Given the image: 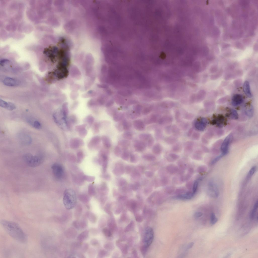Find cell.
I'll list each match as a JSON object with an SVG mask.
<instances>
[{
    "label": "cell",
    "mask_w": 258,
    "mask_h": 258,
    "mask_svg": "<svg viewBox=\"0 0 258 258\" xmlns=\"http://www.w3.org/2000/svg\"><path fill=\"white\" fill-rule=\"evenodd\" d=\"M0 223L4 230L12 238L21 243L27 242V236L18 224L5 220H1Z\"/></svg>",
    "instance_id": "1"
},
{
    "label": "cell",
    "mask_w": 258,
    "mask_h": 258,
    "mask_svg": "<svg viewBox=\"0 0 258 258\" xmlns=\"http://www.w3.org/2000/svg\"><path fill=\"white\" fill-rule=\"evenodd\" d=\"M77 202L76 193L71 189H67L63 194V202L64 207L67 209H73L76 206Z\"/></svg>",
    "instance_id": "2"
},
{
    "label": "cell",
    "mask_w": 258,
    "mask_h": 258,
    "mask_svg": "<svg viewBox=\"0 0 258 258\" xmlns=\"http://www.w3.org/2000/svg\"><path fill=\"white\" fill-rule=\"evenodd\" d=\"M23 159L25 163L29 167H35L40 165L43 162L42 157L39 156H34L29 153L26 154L23 156Z\"/></svg>",
    "instance_id": "3"
},
{
    "label": "cell",
    "mask_w": 258,
    "mask_h": 258,
    "mask_svg": "<svg viewBox=\"0 0 258 258\" xmlns=\"http://www.w3.org/2000/svg\"><path fill=\"white\" fill-rule=\"evenodd\" d=\"M154 234L153 230L150 227H148L146 228L144 233V244L146 248L150 246L153 240Z\"/></svg>",
    "instance_id": "4"
},
{
    "label": "cell",
    "mask_w": 258,
    "mask_h": 258,
    "mask_svg": "<svg viewBox=\"0 0 258 258\" xmlns=\"http://www.w3.org/2000/svg\"><path fill=\"white\" fill-rule=\"evenodd\" d=\"M51 168L54 176L56 178L60 180L63 178L64 172L63 167L61 165L58 163H55L52 165Z\"/></svg>",
    "instance_id": "5"
},
{
    "label": "cell",
    "mask_w": 258,
    "mask_h": 258,
    "mask_svg": "<svg viewBox=\"0 0 258 258\" xmlns=\"http://www.w3.org/2000/svg\"><path fill=\"white\" fill-rule=\"evenodd\" d=\"M208 191L210 196L212 198H217L219 196V192L217 186L213 180L210 181L209 183Z\"/></svg>",
    "instance_id": "6"
},
{
    "label": "cell",
    "mask_w": 258,
    "mask_h": 258,
    "mask_svg": "<svg viewBox=\"0 0 258 258\" xmlns=\"http://www.w3.org/2000/svg\"><path fill=\"white\" fill-rule=\"evenodd\" d=\"M232 135L230 134L224 139L221 147V155L223 157L228 154L230 143L232 139Z\"/></svg>",
    "instance_id": "7"
},
{
    "label": "cell",
    "mask_w": 258,
    "mask_h": 258,
    "mask_svg": "<svg viewBox=\"0 0 258 258\" xmlns=\"http://www.w3.org/2000/svg\"><path fill=\"white\" fill-rule=\"evenodd\" d=\"M113 172L117 176L123 174L125 172V167L123 165L120 163H117L113 170Z\"/></svg>",
    "instance_id": "8"
},
{
    "label": "cell",
    "mask_w": 258,
    "mask_h": 258,
    "mask_svg": "<svg viewBox=\"0 0 258 258\" xmlns=\"http://www.w3.org/2000/svg\"><path fill=\"white\" fill-rule=\"evenodd\" d=\"M3 84L5 86H15L19 85V81L15 79L6 77L3 81Z\"/></svg>",
    "instance_id": "9"
},
{
    "label": "cell",
    "mask_w": 258,
    "mask_h": 258,
    "mask_svg": "<svg viewBox=\"0 0 258 258\" xmlns=\"http://www.w3.org/2000/svg\"><path fill=\"white\" fill-rule=\"evenodd\" d=\"M134 146L136 151L141 152L145 150L146 147V145L143 141H136L134 143Z\"/></svg>",
    "instance_id": "10"
},
{
    "label": "cell",
    "mask_w": 258,
    "mask_h": 258,
    "mask_svg": "<svg viewBox=\"0 0 258 258\" xmlns=\"http://www.w3.org/2000/svg\"><path fill=\"white\" fill-rule=\"evenodd\" d=\"M0 106L10 111H12L16 108L14 104L10 102H7L1 99H0Z\"/></svg>",
    "instance_id": "11"
},
{
    "label": "cell",
    "mask_w": 258,
    "mask_h": 258,
    "mask_svg": "<svg viewBox=\"0 0 258 258\" xmlns=\"http://www.w3.org/2000/svg\"><path fill=\"white\" fill-rule=\"evenodd\" d=\"M19 138L21 143L25 145H29L32 142L31 137L28 135L25 134L19 135Z\"/></svg>",
    "instance_id": "12"
},
{
    "label": "cell",
    "mask_w": 258,
    "mask_h": 258,
    "mask_svg": "<svg viewBox=\"0 0 258 258\" xmlns=\"http://www.w3.org/2000/svg\"><path fill=\"white\" fill-rule=\"evenodd\" d=\"M243 101L242 96L239 94L234 95L232 100V104L234 106H237L241 104Z\"/></svg>",
    "instance_id": "13"
},
{
    "label": "cell",
    "mask_w": 258,
    "mask_h": 258,
    "mask_svg": "<svg viewBox=\"0 0 258 258\" xmlns=\"http://www.w3.org/2000/svg\"><path fill=\"white\" fill-rule=\"evenodd\" d=\"M133 125L135 129L139 131H143L145 129V126L143 122L141 120H136L133 122Z\"/></svg>",
    "instance_id": "14"
},
{
    "label": "cell",
    "mask_w": 258,
    "mask_h": 258,
    "mask_svg": "<svg viewBox=\"0 0 258 258\" xmlns=\"http://www.w3.org/2000/svg\"><path fill=\"white\" fill-rule=\"evenodd\" d=\"M243 90L245 93L249 98L252 97V94L250 90V84L248 81H246L244 83L243 86Z\"/></svg>",
    "instance_id": "15"
},
{
    "label": "cell",
    "mask_w": 258,
    "mask_h": 258,
    "mask_svg": "<svg viewBox=\"0 0 258 258\" xmlns=\"http://www.w3.org/2000/svg\"><path fill=\"white\" fill-rule=\"evenodd\" d=\"M207 121L205 118H202L200 121L197 122L196 124L197 127L200 130H204L207 126Z\"/></svg>",
    "instance_id": "16"
},
{
    "label": "cell",
    "mask_w": 258,
    "mask_h": 258,
    "mask_svg": "<svg viewBox=\"0 0 258 258\" xmlns=\"http://www.w3.org/2000/svg\"><path fill=\"white\" fill-rule=\"evenodd\" d=\"M82 143L81 140L77 138H73L70 141V146L73 148H76L79 147Z\"/></svg>",
    "instance_id": "17"
},
{
    "label": "cell",
    "mask_w": 258,
    "mask_h": 258,
    "mask_svg": "<svg viewBox=\"0 0 258 258\" xmlns=\"http://www.w3.org/2000/svg\"><path fill=\"white\" fill-rule=\"evenodd\" d=\"M101 139L103 145L105 147L107 148H110L111 147V142L109 137L106 136H104L102 137Z\"/></svg>",
    "instance_id": "18"
},
{
    "label": "cell",
    "mask_w": 258,
    "mask_h": 258,
    "mask_svg": "<svg viewBox=\"0 0 258 258\" xmlns=\"http://www.w3.org/2000/svg\"><path fill=\"white\" fill-rule=\"evenodd\" d=\"M118 144L119 146L124 150H126L130 145V142L127 140L124 139L119 141Z\"/></svg>",
    "instance_id": "19"
},
{
    "label": "cell",
    "mask_w": 258,
    "mask_h": 258,
    "mask_svg": "<svg viewBox=\"0 0 258 258\" xmlns=\"http://www.w3.org/2000/svg\"><path fill=\"white\" fill-rule=\"evenodd\" d=\"M124 117L123 113L121 112H116L113 115V120L116 122H118L123 120Z\"/></svg>",
    "instance_id": "20"
},
{
    "label": "cell",
    "mask_w": 258,
    "mask_h": 258,
    "mask_svg": "<svg viewBox=\"0 0 258 258\" xmlns=\"http://www.w3.org/2000/svg\"><path fill=\"white\" fill-rule=\"evenodd\" d=\"M121 125L122 129L124 131H128L131 127L130 123L129 121L126 120H124L122 121Z\"/></svg>",
    "instance_id": "21"
},
{
    "label": "cell",
    "mask_w": 258,
    "mask_h": 258,
    "mask_svg": "<svg viewBox=\"0 0 258 258\" xmlns=\"http://www.w3.org/2000/svg\"><path fill=\"white\" fill-rule=\"evenodd\" d=\"M167 169L169 173L172 174L176 173L178 170V167L174 165L168 166L167 167Z\"/></svg>",
    "instance_id": "22"
},
{
    "label": "cell",
    "mask_w": 258,
    "mask_h": 258,
    "mask_svg": "<svg viewBox=\"0 0 258 258\" xmlns=\"http://www.w3.org/2000/svg\"><path fill=\"white\" fill-rule=\"evenodd\" d=\"M141 176V174L136 171L134 169L131 175V179L133 181L137 182V181L139 180Z\"/></svg>",
    "instance_id": "23"
},
{
    "label": "cell",
    "mask_w": 258,
    "mask_h": 258,
    "mask_svg": "<svg viewBox=\"0 0 258 258\" xmlns=\"http://www.w3.org/2000/svg\"><path fill=\"white\" fill-rule=\"evenodd\" d=\"M101 141L100 138L98 137H94L92 139L89 143V146H97Z\"/></svg>",
    "instance_id": "24"
},
{
    "label": "cell",
    "mask_w": 258,
    "mask_h": 258,
    "mask_svg": "<svg viewBox=\"0 0 258 258\" xmlns=\"http://www.w3.org/2000/svg\"><path fill=\"white\" fill-rule=\"evenodd\" d=\"M116 185L117 186L121 187L125 185L126 181L125 179L123 178H119L116 179Z\"/></svg>",
    "instance_id": "25"
},
{
    "label": "cell",
    "mask_w": 258,
    "mask_h": 258,
    "mask_svg": "<svg viewBox=\"0 0 258 258\" xmlns=\"http://www.w3.org/2000/svg\"><path fill=\"white\" fill-rule=\"evenodd\" d=\"M139 138L141 141L144 142L148 141L151 137V135L147 133H143L139 136Z\"/></svg>",
    "instance_id": "26"
},
{
    "label": "cell",
    "mask_w": 258,
    "mask_h": 258,
    "mask_svg": "<svg viewBox=\"0 0 258 258\" xmlns=\"http://www.w3.org/2000/svg\"><path fill=\"white\" fill-rule=\"evenodd\" d=\"M89 232L86 230L82 233L78 237V239L81 241H84L87 237L89 234Z\"/></svg>",
    "instance_id": "27"
},
{
    "label": "cell",
    "mask_w": 258,
    "mask_h": 258,
    "mask_svg": "<svg viewBox=\"0 0 258 258\" xmlns=\"http://www.w3.org/2000/svg\"><path fill=\"white\" fill-rule=\"evenodd\" d=\"M142 158L146 160L150 161H154L156 160L155 156L150 154L144 155L142 156Z\"/></svg>",
    "instance_id": "28"
},
{
    "label": "cell",
    "mask_w": 258,
    "mask_h": 258,
    "mask_svg": "<svg viewBox=\"0 0 258 258\" xmlns=\"http://www.w3.org/2000/svg\"><path fill=\"white\" fill-rule=\"evenodd\" d=\"M133 111L136 114L138 117H139L141 115L142 111V107L140 105H137L134 107Z\"/></svg>",
    "instance_id": "29"
},
{
    "label": "cell",
    "mask_w": 258,
    "mask_h": 258,
    "mask_svg": "<svg viewBox=\"0 0 258 258\" xmlns=\"http://www.w3.org/2000/svg\"><path fill=\"white\" fill-rule=\"evenodd\" d=\"M258 201H257L255 203L254 206H253V209L251 213V218L252 220L255 217L256 212L258 208Z\"/></svg>",
    "instance_id": "30"
},
{
    "label": "cell",
    "mask_w": 258,
    "mask_h": 258,
    "mask_svg": "<svg viewBox=\"0 0 258 258\" xmlns=\"http://www.w3.org/2000/svg\"><path fill=\"white\" fill-rule=\"evenodd\" d=\"M129 157L130 155L129 151L126 149L124 150L121 155L122 159L124 160L128 161L129 159Z\"/></svg>",
    "instance_id": "31"
},
{
    "label": "cell",
    "mask_w": 258,
    "mask_h": 258,
    "mask_svg": "<svg viewBox=\"0 0 258 258\" xmlns=\"http://www.w3.org/2000/svg\"><path fill=\"white\" fill-rule=\"evenodd\" d=\"M141 186V185L140 183L137 182L130 185V188L133 191H136Z\"/></svg>",
    "instance_id": "32"
},
{
    "label": "cell",
    "mask_w": 258,
    "mask_h": 258,
    "mask_svg": "<svg viewBox=\"0 0 258 258\" xmlns=\"http://www.w3.org/2000/svg\"><path fill=\"white\" fill-rule=\"evenodd\" d=\"M127 116L131 119H134L137 118V116L133 111H130L127 113Z\"/></svg>",
    "instance_id": "33"
},
{
    "label": "cell",
    "mask_w": 258,
    "mask_h": 258,
    "mask_svg": "<svg viewBox=\"0 0 258 258\" xmlns=\"http://www.w3.org/2000/svg\"><path fill=\"white\" fill-rule=\"evenodd\" d=\"M257 167L256 166H254L252 167L249 171L247 176L248 180L250 179L254 174L256 171Z\"/></svg>",
    "instance_id": "34"
},
{
    "label": "cell",
    "mask_w": 258,
    "mask_h": 258,
    "mask_svg": "<svg viewBox=\"0 0 258 258\" xmlns=\"http://www.w3.org/2000/svg\"><path fill=\"white\" fill-rule=\"evenodd\" d=\"M231 118L233 119H237L238 118V114L236 110L233 109L231 110Z\"/></svg>",
    "instance_id": "35"
},
{
    "label": "cell",
    "mask_w": 258,
    "mask_h": 258,
    "mask_svg": "<svg viewBox=\"0 0 258 258\" xmlns=\"http://www.w3.org/2000/svg\"><path fill=\"white\" fill-rule=\"evenodd\" d=\"M211 225H213L216 223L218 220L215 216V213H212L211 215Z\"/></svg>",
    "instance_id": "36"
},
{
    "label": "cell",
    "mask_w": 258,
    "mask_h": 258,
    "mask_svg": "<svg viewBox=\"0 0 258 258\" xmlns=\"http://www.w3.org/2000/svg\"><path fill=\"white\" fill-rule=\"evenodd\" d=\"M114 152L115 154L117 157H119L121 155V148L119 146H117L115 148Z\"/></svg>",
    "instance_id": "37"
},
{
    "label": "cell",
    "mask_w": 258,
    "mask_h": 258,
    "mask_svg": "<svg viewBox=\"0 0 258 258\" xmlns=\"http://www.w3.org/2000/svg\"><path fill=\"white\" fill-rule=\"evenodd\" d=\"M123 137L126 140H130L132 138L133 135L130 132H127L123 134Z\"/></svg>",
    "instance_id": "38"
},
{
    "label": "cell",
    "mask_w": 258,
    "mask_h": 258,
    "mask_svg": "<svg viewBox=\"0 0 258 258\" xmlns=\"http://www.w3.org/2000/svg\"><path fill=\"white\" fill-rule=\"evenodd\" d=\"M134 169L141 174H143L145 172V168L141 166H137L136 168H134Z\"/></svg>",
    "instance_id": "39"
},
{
    "label": "cell",
    "mask_w": 258,
    "mask_h": 258,
    "mask_svg": "<svg viewBox=\"0 0 258 258\" xmlns=\"http://www.w3.org/2000/svg\"><path fill=\"white\" fill-rule=\"evenodd\" d=\"M33 125L34 127L36 129H40L42 127V126L40 122L38 121H35L33 122Z\"/></svg>",
    "instance_id": "40"
},
{
    "label": "cell",
    "mask_w": 258,
    "mask_h": 258,
    "mask_svg": "<svg viewBox=\"0 0 258 258\" xmlns=\"http://www.w3.org/2000/svg\"><path fill=\"white\" fill-rule=\"evenodd\" d=\"M152 109V108L151 107H148L144 108L142 111V115H148Z\"/></svg>",
    "instance_id": "41"
},
{
    "label": "cell",
    "mask_w": 258,
    "mask_h": 258,
    "mask_svg": "<svg viewBox=\"0 0 258 258\" xmlns=\"http://www.w3.org/2000/svg\"><path fill=\"white\" fill-rule=\"evenodd\" d=\"M133 169L132 167L129 165H127L125 167V172L127 174H129L132 172L133 171Z\"/></svg>",
    "instance_id": "42"
},
{
    "label": "cell",
    "mask_w": 258,
    "mask_h": 258,
    "mask_svg": "<svg viewBox=\"0 0 258 258\" xmlns=\"http://www.w3.org/2000/svg\"><path fill=\"white\" fill-rule=\"evenodd\" d=\"M198 180L196 181L193 184V191H192V192H193V193L194 195V194L196 193V191L197 190V189H198Z\"/></svg>",
    "instance_id": "43"
},
{
    "label": "cell",
    "mask_w": 258,
    "mask_h": 258,
    "mask_svg": "<svg viewBox=\"0 0 258 258\" xmlns=\"http://www.w3.org/2000/svg\"><path fill=\"white\" fill-rule=\"evenodd\" d=\"M86 126L85 124L77 126L76 127V130L77 132H80L81 131L85 129Z\"/></svg>",
    "instance_id": "44"
},
{
    "label": "cell",
    "mask_w": 258,
    "mask_h": 258,
    "mask_svg": "<svg viewBox=\"0 0 258 258\" xmlns=\"http://www.w3.org/2000/svg\"><path fill=\"white\" fill-rule=\"evenodd\" d=\"M89 214L88 216L90 220L92 222L94 223L95 222L96 220V218L95 216L93 213H91Z\"/></svg>",
    "instance_id": "45"
},
{
    "label": "cell",
    "mask_w": 258,
    "mask_h": 258,
    "mask_svg": "<svg viewBox=\"0 0 258 258\" xmlns=\"http://www.w3.org/2000/svg\"><path fill=\"white\" fill-rule=\"evenodd\" d=\"M130 161L131 162L135 163L137 161V158L135 155L133 154H131L130 155Z\"/></svg>",
    "instance_id": "46"
},
{
    "label": "cell",
    "mask_w": 258,
    "mask_h": 258,
    "mask_svg": "<svg viewBox=\"0 0 258 258\" xmlns=\"http://www.w3.org/2000/svg\"><path fill=\"white\" fill-rule=\"evenodd\" d=\"M152 151L153 152L156 154H158L160 152L159 147L157 145H155L154 147L153 148Z\"/></svg>",
    "instance_id": "47"
},
{
    "label": "cell",
    "mask_w": 258,
    "mask_h": 258,
    "mask_svg": "<svg viewBox=\"0 0 258 258\" xmlns=\"http://www.w3.org/2000/svg\"><path fill=\"white\" fill-rule=\"evenodd\" d=\"M86 120L87 123L90 125L92 124L94 121L93 117L91 116H88Z\"/></svg>",
    "instance_id": "48"
},
{
    "label": "cell",
    "mask_w": 258,
    "mask_h": 258,
    "mask_svg": "<svg viewBox=\"0 0 258 258\" xmlns=\"http://www.w3.org/2000/svg\"><path fill=\"white\" fill-rule=\"evenodd\" d=\"M174 189L173 187H169L166 188L165 190V191L166 193L170 194L172 193L174 191Z\"/></svg>",
    "instance_id": "49"
},
{
    "label": "cell",
    "mask_w": 258,
    "mask_h": 258,
    "mask_svg": "<svg viewBox=\"0 0 258 258\" xmlns=\"http://www.w3.org/2000/svg\"><path fill=\"white\" fill-rule=\"evenodd\" d=\"M223 157L222 155H220L219 156H218L216 157L215 159H214L211 162V164L212 165H213L214 164H215L218 161H219Z\"/></svg>",
    "instance_id": "50"
},
{
    "label": "cell",
    "mask_w": 258,
    "mask_h": 258,
    "mask_svg": "<svg viewBox=\"0 0 258 258\" xmlns=\"http://www.w3.org/2000/svg\"><path fill=\"white\" fill-rule=\"evenodd\" d=\"M145 176L148 178H151L154 176V173L151 171H147L145 172Z\"/></svg>",
    "instance_id": "51"
},
{
    "label": "cell",
    "mask_w": 258,
    "mask_h": 258,
    "mask_svg": "<svg viewBox=\"0 0 258 258\" xmlns=\"http://www.w3.org/2000/svg\"><path fill=\"white\" fill-rule=\"evenodd\" d=\"M203 215V213L200 212H197L195 213L194 216L195 219H197L199 218L202 217Z\"/></svg>",
    "instance_id": "52"
},
{
    "label": "cell",
    "mask_w": 258,
    "mask_h": 258,
    "mask_svg": "<svg viewBox=\"0 0 258 258\" xmlns=\"http://www.w3.org/2000/svg\"><path fill=\"white\" fill-rule=\"evenodd\" d=\"M185 191V190L183 189H179L177 190L176 192L175 193L178 195L182 194L184 193Z\"/></svg>",
    "instance_id": "53"
},
{
    "label": "cell",
    "mask_w": 258,
    "mask_h": 258,
    "mask_svg": "<svg viewBox=\"0 0 258 258\" xmlns=\"http://www.w3.org/2000/svg\"><path fill=\"white\" fill-rule=\"evenodd\" d=\"M80 135L82 137H84L86 136L87 134V131L85 129L83 130L80 132Z\"/></svg>",
    "instance_id": "54"
},
{
    "label": "cell",
    "mask_w": 258,
    "mask_h": 258,
    "mask_svg": "<svg viewBox=\"0 0 258 258\" xmlns=\"http://www.w3.org/2000/svg\"><path fill=\"white\" fill-rule=\"evenodd\" d=\"M154 141L151 137L148 140L147 142V145L148 147H150L152 145Z\"/></svg>",
    "instance_id": "55"
},
{
    "label": "cell",
    "mask_w": 258,
    "mask_h": 258,
    "mask_svg": "<svg viewBox=\"0 0 258 258\" xmlns=\"http://www.w3.org/2000/svg\"><path fill=\"white\" fill-rule=\"evenodd\" d=\"M9 60L7 59H3L0 61V64L2 66H3L4 64H5L6 63H7L9 62Z\"/></svg>",
    "instance_id": "56"
},
{
    "label": "cell",
    "mask_w": 258,
    "mask_h": 258,
    "mask_svg": "<svg viewBox=\"0 0 258 258\" xmlns=\"http://www.w3.org/2000/svg\"><path fill=\"white\" fill-rule=\"evenodd\" d=\"M193 184L192 182H190L187 183L186 184V187L188 189H191L192 187H193Z\"/></svg>",
    "instance_id": "57"
},
{
    "label": "cell",
    "mask_w": 258,
    "mask_h": 258,
    "mask_svg": "<svg viewBox=\"0 0 258 258\" xmlns=\"http://www.w3.org/2000/svg\"><path fill=\"white\" fill-rule=\"evenodd\" d=\"M167 179L166 178H164L162 179L161 180V183L163 185H165L166 184H167V183L168 182Z\"/></svg>",
    "instance_id": "58"
},
{
    "label": "cell",
    "mask_w": 258,
    "mask_h": 258,
    "mask_svg": "<svg viewBox=\"0 0 258 258\" xmlns=\"http://www.w3.org/2000/svg\"><path fill=\"white\" fill-rule=\"evenodd\" d=\"M253 113V109L252 108H251L250 110H249L247 112V115H249V116H251L252 115Z\"/></svg>",
    "instance_id": "59"
},
{
    "label": "cell",
    "mask_w": 258,
    "mask_h": 258,
    "mask_svg": "<svg viewBox=\"0 0 258 258\" xmlns=\"http://www.w3.org/2000/svg\"><path fill=\"white\" fill-rule=\"evenodd\" d=\"M194 243H189L187 246V250H188L189 249L191 248L194 245Z\"/></svg>",
    "instance_id": "60"
},
{
    "label": "cell",
    "mask_w": 258,
    "mask_h": 258,
    "mask_svg": "<svg viewBox=\"0 0 258 258\" xmlns=\"http://www.w3.org/2000/svg\"><path fill=\"white\" fill-rule=\"evenodd\" d=\"M171 157H172L173 161L176 160L178 158V157L177 156L174 155H172L171 156Z\"/></svg>",
    "instance_id": "61"
},
{
    "label": "cell",
    "mask_w": 258,
    "mask_h": 258,
    "mask_svg": "<svg viewBox=\"0 0 258 258\" xmlns=\"http://www.w3.org/2000/svg\"><path fill=\"white\" fill-rule=\"evenodd\" d=\"M188 172L189 174L191 175V174H192L193 173L194 170L192 168H190L188 170Z\"/></svg>",
    "instance_id": "62"
}]
</instances>
